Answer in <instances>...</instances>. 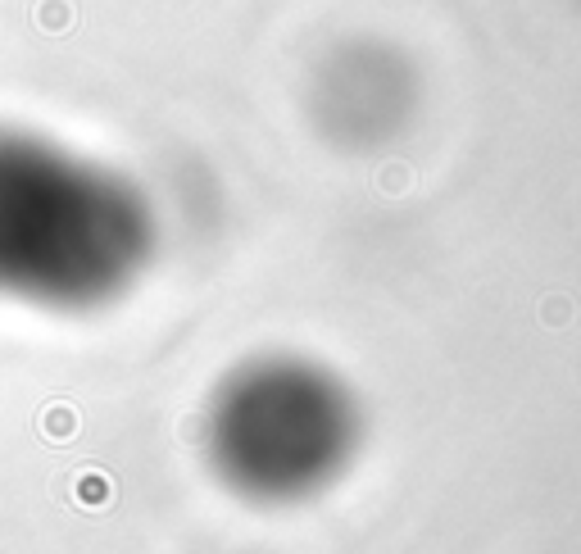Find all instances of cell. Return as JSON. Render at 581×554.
Returning <instances> with one entry per match:
<instances>
[{"mask_svg": "<svg viewBox=\"0 0 581 554\" xmlns=\"http://www.w3.org/2000/svg\"><path fill=\"white\" fill-rule=\"evenodd\" d=\"M46 436L50 441H69L73 432H78V418H73V409L69 405H55V409H46Z\"/></svg>", "mask_w": 581, "mask_h": 554, "instance_id": "cell-1", "label": "cell"}, {"mask_svg": "<svg viewBox=\"0 0 581 554\" xmlns=\"http://www.w3.org/2000/svg\"><path fill=\"white\" fill-rule=\"evenodd\" d=\"M41 28H69V5H41Z\"/></svg>", "mask_w": 581, "mask_h": 554, "instance_id": "cell-2", "label": "cell"}, {"mask_svg": "<svg viewBox=\"0 0 581 554\" xmlns=\"http://www.w3.org/2000/svg\"><path fill=\"white\" fill-rule=\"evenodd\" d=\"M82 500L105 505V500H109V482H105V477H82Z\"/></svg>", "mask_w": 581, "mask_h": 554, "instance_id": "cell-3", "label": "cell"}]
</instances>
